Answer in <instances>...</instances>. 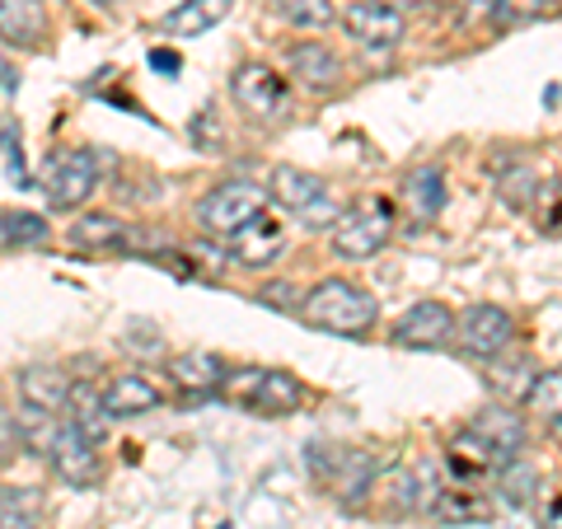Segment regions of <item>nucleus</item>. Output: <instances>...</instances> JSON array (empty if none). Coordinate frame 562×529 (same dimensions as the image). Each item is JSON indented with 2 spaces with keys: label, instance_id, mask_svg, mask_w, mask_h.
Segmentation results:
<instances>
[{
  "label": "nucleus",
  "instance_id": "f257e3e1",
  "mask_svg": "<svg viewBox=\"0 0 562 529\" xmlns=\"http://www.w3.org/2000/svg\"><path fill=\"white\" fill-rule=\"evenodd\" d=\"M295 309L310 328L333 333V338H366L380 324V300L347 277H328L319 286H310Z\"/></svg>",
  "mask_w": 562,
  "mask_h": 529
},
{
  "label": "nucleus",
  "instance_id": "f03ea898",
  "mask_svg": "<svg viewBox=\"0 0 562 529\" xmlns=\"http://www.w3.org/2000/svg\"><path fill=\"white\" fill-rule=\"evenodd\" d=\"M221 398H231L235 408H249L258 417H291L305 408L310 390L291 370H268V365H244V370H225L221 380Z\"/></svg>",
  "mask_w": 562,
  "mask_h": 529
},
{
  "label": "nucleus",
  "instance_id": "7ed1b4c3",
  "mask_svg": "<svg viewBox=\"0 0 562 529\" xmlns=\"http://www.w3.org/2000/svg\"><path fill=\"white\" fill-rule=\"evenodd\" d=\"M328 230H333V254L338 258H351V262L375 258L394 235V206L380 198H366L357 206L338 211V221H333Z\"/></svg>",
  "mask_w": 562,
  "mask_h": 529
},
{
  "label": "nucleus",
  "instance_id": "20e7f679",
  "mask_svg": "<svg viewBox=\"0 0 562 529\" xmlns=\"http://www.w3.org/2000/svg\"><path fill=\"white\" fill-rule=\"evenodd\" d=\"M99 183H103V160H99V150H90V146L52 155L47 173H43V192H47V202L57 211L85 206L99 192Z\"/></svg>",
  "mask_w": 562,
  "mask_h": 529
},
{
  "label": "nucleus",
  "instance_id": "39448f33",
  "mask_svg": "<svg viewBox=\"0 0 562 529\" xmlns=\"http://www.w3.org/2000/svg\"><path fill=\"white\" fill-rule=\"evenodd\" d=\"M268 198L286 206L291 216L310 221V225H333V221H338V211H342L338 202H333V192H328V183L319 179V173L295 169V165L272 169V188H268Z\"/></svg>",
  "mask_w": 562,
  "mask_h": 529
},
{
  "label": "nucleus",
  "instance_id": "423d86ee",
  "mask_svg": "<svg viewBox=\"0 0 562 529\" xmlns=\"http://www.w3.org/2000/svg\"><path fill=\"white\" fill-rule=\"evenodd\" d=\"M258 211H268V188H258L249 179H231V183H221V188H211L206 198L198 202V225L206 235H231L239 230L244 221H254Z\"/></svg>",
  "mask_w": 562,
  "mask_h": 529
},
{
  "label": "nucleus",
  "instance_id": "0eeeda50",
  "mask_svg": "<svg viewBox=\"0 0 562 529\" xmlns=\"http://www.w3.org/2000/svg\"><path fill=\"white\" fill-rule=\"evenodd\" d=\"M450 342L473 361H497L502 351L516 342V319L502 305H469L460 319H454Z\"/></svg>",
  "mask_w": 562,
  "mask_h": 529
},
{
  "label": "nucleus",
  "instance_id": "6e6552de",
  "mask_svg": "<svg viewBox=\"0 0 562 529\" xmlns=\"http://www.w3.org/2000/svg\"><path fill=\"white\" fill-rule=\"evenodd\" d=\"M43 450H47V464H52V473L66 483V487H94L99 483V473H103V464H99V446L94 440H85L70 421H57L52 417V427H47V440H43Z\"/></svg>",
  "mask_w": 562,
  "mask_h": 529
},
{
  "label": "nucleus",
  "instance_id": "1a4fd4ad",
  "mask_svg": "<svg viewBox=\"0 0 562 529\" xmlns=\"http://www.w3.org/2000/svg\"><path fill=\"white\" fill-rule=\"evenodd\" d=\"M231 94L244 113H254L262 122H277V117H286L291 109V85L281 70L272 66H262V61H244L235 76H231Z\"/></svg>",
  "mask_w": 562,
  "mask_h": 529
},
{
  "label": "nucleus",
  "instance_id": "9d476101",
  "mask_svg": "<svg viewBox=\"0 0 562 529\" xmlns=\"http://www.w3.org/2000/svg\"><path fill=\"white\" fill-rule=\"evenodd\" d=\"M342 29H347V38L366 52H394L403 43V33H408L403 14L380 5V0H351L342 14Z\"/></svg>",
  "mask_w": 562,
  "mask_h": 529
},
{
  "label": "nucleus",
  "instance_id": "9b49d317",
  "mask_svg": "<svg viewBox=\"0 0 562 529\" xmlns=\"http://www.w3.org/2000/svg\"><path fill=\"white\" fill-rule=\"evenodd\" d=\"M225 249H231L239 268H268V262H277L281 249H286V225L272 221L268 211H258L254 221H244L239 230L225 235Z\"/></svg>",
  "mask_w": 562,
  "mask_h": 529
},
{
  "label": "nucleus",
  "instance_id": "f8f14e48",
  "mask_svg": "<svg viewBox=\"0 0 562 529\" xmlns=\"http://www.w3.org/2000/svg\"><path fill=\"white\" fill-rule=\"evenodd\" d=\"M450 333H454L450 305H441V300H417V305L394 324V342L408 347V351H436V347L450 342Z\"/></svg>",
  "mask_w": 562,
  "mask_h": 529
},
{
  "label": "nucleus",
  "instance_id": "ddd939ff",
  "mask_svg": "<svg viewBox=\"0 0 562 529\" xmlns=\"http://www.w3.org/2000/svg\"><path fill=\"white\" fill-rule=\"evenodd\" d=\"M286 70L305 85V90H314V94H328V90H338V85L347 80L342 57H338V52H333L328 43H319V38L295 43V47L286 52Z\"/></svg>",
  "mask_w": 562,
  "mask_h": 529
},
{
  "label": "nucleus",
  "instance_id": "4468645a",
  "mask_svg": "<svg viewBox=\"0 0 562 529\" xmlns=\"http://www.w3.org/2000/svg\"><path fill=\"white\" fill-rule=\"evenodd\" d=\"M469 431L479 440H487L502 460H516V454L530 446V421H525V413H516L512 403H492V408H483L469 421Z\"/></svg>",
  "mask_w": 562,
  "mask_h": 529
},
{
  "label": "nucleus",
  "instance_id": "2eb2a0df",
  "mask_svg": "<svg viewBox=\"0 0 562 529\" xmlns=\"http://www.w3.org/2000/svg\"><path fill=\"white\" fill-rule=\"evenodd\" d=\"M225 370H231V365H225L216 351L192 347V351H179V357L169 361V384H173V390H183L188 398H216Z\"/></svg>",
  "mask_w": 562,
  "mask_h": 529
},
{
  "label": "nucleus",
  "instance_id": "dca6fc26",
  "mask_svg": "<svg viewBox=\"0 0 562 529\" xmlns=\"http://www.w3.org/2000/svg\"><path fill=\"white\" fill-rule=\"evenodd\" d=\"M14 390H20V403L29 413H43V417H57L66 413V394H70V380L61 375L57 365H29L14 375Z\"/></svg>",
  "mask_w": 562,
  "mask_h": 529
},
{
  "label": "nucleus",
  "instance_id": "f3484780",
  "mask_svg": "<svg viewBox=\"0 0 562 529\" xmlns=\"http://www.w3.org/2000/svg\"><path fill=\"white\" fill-rule=\"evenodd\" d=\"M398 206L408 211L417 225L441 216V206H446V173H441V165H417L408 179L398 183Z\"/></svg>",
  "mask_w": 562,
  "mask_h": 529
},
{
  "label": "nucleus",
  "instance_id": "a211bd4d",
  "mask_svg": "<svg viewBox=\"0 0 562 529\" xmlns=\"http://www.w3.org/2000/svg\"><path fill=\"white\" fill-rule=\"evenodd\" d=\"M43 38H47V5L43 0H0V43L29 52Z\"/></svg>",
  "mask_w": 562,
  "mask_h": 529
},
{
  "label": "nucleus",
  "instance_id": "6ab92c4d",
  "mask_svg": "<svg viewBox=\"0 0 562 529\" xmlns=\"http://www.w3.org/2000/svg\"><path fill=\"white\" fill-rule=\"evenodd\" d=\"M231 10H235V0H179L160 20V33L165 38H202L206 29L231 20Z\"/></svg>",
  "mask_w": 562,
  "mask_h": 529
},
{
  "label": "nucleus",
  "instance_id": "aec40b11",
  "mask_svg": "<svg viewBox=\"0 0 562 529\" xmlns=\"http://www.w3.org/2000/svg\"><path fill=\"white\" fill-rule=\"evenodd\" d=\"M165 403L160 384H150L146 375H113L109 384H103V408H109V417H146Z\"/></svg>",
  "mask_w": 562,
  "mask_h": 529
},
{
  "label": "nucleus",
  "instance_id": "412c9836",
  "mask_svg": "<svg viewBox=\"0 0 562 529\" xmlns=\"http://www.w3.org/2000/svg\"><path fill=\"white\" fill-rule=\"evenodd\" d=\"M66 421L76 427L85 440H94V446H103V436H109L113 417L109 408H103V390H94L90 380H70V394H66Z\"/></svg>",
  "mask_w": 562,
  "mask_h": 529
},
{
  "label": "nucleus",
  "instance_id": "4be33fe9",
  "mask_svg": "<svg viewBox=\"0 0 562 529\" xmlns=\"http://www.w3.org/2000/svg\"><path fill=\"white\" fill-rule=\"evenodd\" d=\"M122 235H127V225L109 211H94V216H80L70 225V244L85 254H117L122 249Z\"/></svg>",
  "mask_w": 562,
  "mask_h": 529
},
{
  "label": "nucleus",
  "instance_id": "5701e85b",
  "mask_svg": "<svg viewBox=\"0 0 562 529\" xmlns=\"http://www.w3.org/2000/svg\"><path fill=\"white\" fill-rule=\"evenodd\" d=\"M43 492L38 487H0V529H38Z\"/></svg>",
  "mask_w": 562,
  "mask_h": 529
},
{
  "label": "nucleus",
  "instance_id": "b1692460",
  "mask_svg": "<svg viewBox=\"0 0 562 529\" xmlns=\"http://www.w3.org/2000/svg\"><path fill=\"white\" fill-rule=\"evenodd\" d=\"M427 510H431L436 520H446V525H460V520H487L492 506H487L473 487H441V492L431 497Z\"/></svg>",
  "mask_w": 562,
  "mask_h": 529
},
{
  "label": "nucleus",
  "instance_id": "393cba45",
  "mask_svg": "<svg viewBox=\"0 0 562 529\" xmlns=\"http://www.w3.org/2000/svg\"><path fill=\"white\" fill-rule=\"evenodd\" d=\"M492 479H497V497L506 506H525L539 492V469L525 464L520 454H516V460H502L497 469H492Z\"/></svg>",
  "mask_w": 562,
  "mask_h": 529
},
{
  "label": "nucleus",
  "instance_id": "a878e982",
  "mask_svg": "<svg viewBox=\"0 0 562 529\" xmlns=\"http://www.w3.org/2000/svg\"><path fill=\"white\" fill-rule=\"evenodd\" d=\"M277 5V20L291 24V29H305V33H319L328 24H338V10L333 0H272Z\"/></svg>",
  "mask_w": 562,
  "mask_h": 529
},
{
  "label": "nucleus",
  "instance_id": "bb28decb",
  "mask_svg": "<svg viewBox=\"0 0 562 529\" xmlns=\"http://www.w3.org/2000/svg\"><path fill=\"white\" fill-rule=\"evenodd\" d=\"M450 464L460 469V473H469V479H479V473H492L502 464V454L487 446V440H479L473 431H460L450 440Z\"/></svg>",
  "mask_w": 562,
  "mask_h": 529
},
{
  "label": "nucleus",
  "instance_id": "cd10ccee",
  "mask_svg": "<svg viewBox=\"0 0 562 529\" xmlns=\"http://www.w3.org/2000/svg\"><path fill=\"white\" fill-rule=\"evenodd\" d=\"M47 239V221L33 211H0V254L5 249H29V244Z\"/></svg>",
  "mask_w": 562,
  "mask_h": 529
},
{
  "label": "nucleus",
  "instance_id": "c85d7f7f",
  "mask_svg": "<svg viewBox=\"0 0 562 529\" xmlns=\"http://www.w3.org/2000/svg\"><path fill=\"white\" fill-rule=\"evenodd\" d=\"M553 0H492V29H525L539 20H553Z\"/></svg>",
  "mask_w": 562,
  "mask_h": 529
},
{
  "label": "nucleus",
  "instance_id": "c756f323",
  "mask_svg": "<svg viewBox=\"0 0 562 529\" xmlns=\"http://www.w3.org/2000/svg\"><path fill=\"white\" fill-rule=\"evenodd\" d=\"M525 413H539L549 427L558 421V413H562V380H558V370H535L530 390H525Z\"/></svg>",
  "mask_w": 562,
  "mask_h": 529
},
{
  "label": "nucleus",
  "instance_id": "7c9ffc66",
  "mask_svg": "<svg viewBox=\"0 0 562 529\" xmlns=\"http://www.w3.org/2000/svg\"><path fill=\"white\" fill-rule=\"evenodd\" d=\"M539 173L530 169V165H512L502 173V183H497V192H502V202L506 206H530L535 198H539Z\"/></svg>",
  "mask_w": 562,
  "mask_h": 529
},
{
  "label": "nucleus",
  "instance_id": "2f4dec72",
  "mask_svg": "<svg viewBox=\"0 0 562 529\" xmlns=\"http://www.w3.org/2000/svg\"><path fill=\"white\" fill-rule=\"evenodd\" d=\"M29 450V436H24V421L14 417L5 403H0V469L5 464H14L20 460V454Z\"/></svg>",
  "mask_w": 562,
  "mask_h": 529
},
{
  "label": "nucleus",
  "instance_id": "473e14b6",
  "mask_svg": "<svg viewBox=\"0 0 562 529\" xmlns=\"http://www.w3.org/2000/svg\"><path fill=\"white\" fill-rule=\"evenodd\" d=\"M530 380H535V365H530V361H520V365H497V370L487 375V384H492L497 394H506V403H512V398H525Z\"/></svg>",
  "mask_w": 562,
  "mask_h": 529
},
{
  "label": "nucleus",
  "instance_id": "72a5a7b5",
  "mask_svg": "<svg viewBox=\"0 0 562 529\" xmlns=\"http://www.w3.org/2000/svg\"><path fill=\"white\" fill-rule=\"evenodd\" d=\"M258 300H262L268 309H295V305H301V300H295V286H291V281H272V286H262Z\"/></svg>",
  "mask_w": 562,
  "mask_h": 529
},
{
  "label": "nucleus",
  "instance_id": "f704fd0d",
  "mask_svg": "<svg viewBox=\"0 0 562 529\" xmlns=\"http://www.w3.org/2000/svg\"><path fill=\"white\" fill-rule=\"evenodd\" d=\"M380 5H390V10H398V14H408V10H422L427 0H380Z\"/></svg>",
  "mask_w": 562,
  "mask_h": 529
},
{
  "label": "nucleus",
  "instance_id": "c9c22d12",
  "mask_svg": "<svg viewBox=\"0 0 562 529\" xmlns=\"http://www.w3.org/2000/svg\"><path fill=\"white\" fill-rule=\"evenodd\" d=\"M150 61L160 70H179V57H169V52H150Z\"/></svg>",
  "mask_w": 562,
  "mask_h": 529
},
{
  "label": "nucleus",
  "instance_id": "e433bc0d",
  "mask_svg": "<svg viewBox=\"0 0 562 529\" xmlns=\"http://www.w3.org/2000/svg\"><path fill=\"white\" fill-rule=\"evenodd\" d=\"M94 5H113V0H94Z\"/></svg>",
  "mask_w": 562,
  "mask_h": 529
}]
</instances>
